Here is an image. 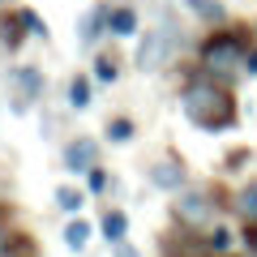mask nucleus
<instances>
[{
	"instance_id": "obj_1",
	"label": "nucleus",
	"mask_w": 257,
	"mask_h": 257,
	"mask_svg": "<svg viewBox=\"0 0 257 257\" xmlns=\"http://www.w3.org/2000/svg\"><path fill=\"white\" fill-rule=\"evenodd\" d=\"M180 111H184V120H189L193 128H202V133H227V128L240 124V107H236L231 86L206 77L202 69L180 86Z\"/></svg>"
},
{
	"instance_id": "obj_2",
	"label": "nucleus",
	"mask_w": 257,
	"mask_h": 257,
	"mask_svg": "<svg viewBox=\"0 0 257 257\" xmlns=\"http://www.w3.org/2000/svg\"><path fill=\"white\" fill-rule=\"evenodd\" d=\"M248 30L244 26H227L223 22L219 30L210 26V35L202 39V47H197V69H202L206 77H214V82L223 86H236L240 77H244V56H248Z\"/></svg>"
},
{
	"instance_id": "obj_3",
	"label": "nucleus",
	"mask_w": 257,
	"mask_h": 257,
	"mask_svg": "<svg viewBox=\"0 0 257 257\" xmlns=\"http://www.w3.org/2000/svg\"><path fill=\"white\" fill-rule=\"evenodd\" d=\"M172 219L184 231H206L210 223H219V197L210 189H180L172 202Z\"/></svg>"
},
{
	"instance_id": "obj_4",
	"label": "nucleus",
	"mask_w": 257,
	"mask_h": 257,
	"mask_svg": "<svg viewBox=\"0 0 257 257\" xmlns=\"http://www.w3.org/2000/svg\"><path fill=\"white\" fill-rule=\"evenodd\" d=\"M43 90H47V82H43V73H39L35 64L9 69V107L18 111V116H26V111L43 99Z\"/></svg>"
},
{
	"instance_id": "obj_5",
	"label": "nucleus",
	"mask_w": 257,
	"mask_h": 257,
	"mask_svg": "<svg viewBox=\"0 0 257 257\" xmlns=\"http://www.w3.org/2000/svg\"><path fill=\"white\" fill-rule=\"evenodd\" d=\"M172 56H176V35H172V26H159V30H146V39L138 43L133 64H138L142 73H159L163 64H172Z\"/></svg>"
},
{
	"instance_id": "obj_6",
	"label": "nucleus",
	"mask_w": 257,
	"mask_h": 257,
	"mask_svg": "<svg viewBox=\"0 0 257 257\" xmlns=\"http://www.w3.org/2000/svg\"><path fill=\"white\" fill-rule=\"evenodd\" d=\"M60 163H64V172H69V176H86L94 163H99V142L86 138V133H77L73 142H64Z\"/></svg>"
},
{
	"instance_id": "obj_7",
	"label": "nucleus",
	"mask_w": 257,
	"mask_h": 257,
	"mask_svg": "<svg viewBox=\"0 0 257 257\" xmlns=\"http://www.w3.org/2000/svg\"><path fill=\"white\" fill-rule=\"evenodd\" d=\"M146 180L155 184L159 193H180L184 184H189V172H184L180 159H155V163L146 167Z\"/></svg>"
},
{
	"instance_id": "obj_8",
	"label": "nucleus",
	"mask_w": 257,
	"mask_h": 257,
	"mask_svg": "<svg viewBox=\"0 0 257 257\" xmlns=\"http://www.w3.org/2000/svg\"><path fill=\"white\" fill-rule=\"evenodd\" d=\"M103 35H107V5H94V9H86V18L77 22V47H94Z\"/></svg>"
},
{
	"instance_id": "obj_9",
	"label": "nucleus",
	"mask_w": 257,
	"mask_h": 257,
	"mask_svg": "<svg viewBox=\"0 0 257 257\" xmlns=\"http://www.w3.org/2000/svg\"><path fill=\"white\" fill-rule=\"evenodd\" d=\"M142 30V18L133 5H107V35L116 39H133Z\"/></svg>"
},
{
	"instance_id": "obj_10",
	"label": "nucleus",
	"mask_w": 257,
	"mask_h": 257,
	"mask_svg": "<svg viewBox=\"0 0 257 257\" xmlns=\"http://www.w3.org/2000/svg\"><path fill=\"white\" fill-rule=\"evenodd\" d=\"M64 99H69V107H73V111H86L94 103V77L73 73V77H69V86H64Z\"/></svg>"
},
{
	"instance_id": "obj_11",
	"label": "nucleus",
	"mask_w": 257,
	"mask_h": 257,
	"mask_svg": "<svg viewBox=\"0 0 257 257\" xmlns=\"http://www.w3.org/2000/svg\"><path fill=\"white\" fill-rule=\"evenodd\" d=\"M90 236H94V227H90V219H82V214H73V219L64 223V248H69V253H86Z\"/></svg>"
},
{
	"instance_id": "obj_12",
	"label": "nucleus",
	"mask_w": 257,
	"mask_h": 257,
	"mask_svg": "<svg viewBox=\"0 0 257 257\" xmlns=\"http://www.w3.org/2000/svg\"><path fill=\"white\" fill-rule=\"evenodd\" d=\"M99 231H103V240L107 244H120V240H128V214L124 210H103V223H99Z\"/></svg>"
},
{
	"instance_id": "obj_13",
	"label": "nucleus",
	"mask_w": 257,
	"mask_h": 257,
	"mask_svg": "<svg viewBox=\"0 0 257 257\" xmlns=\"http://www.w3.org/2000/svg\"><path fill=\"white\" fill-rule=\"evenodd\" d=\"M184 5H189V13L202 18L206 26H223V22H227V5H223V0H184Z\"/></svg>"
},
{
	"instance_id": "obj_14",
	"label": "nucleus",
	"mask_w": 257,
	"mask_h": 257,
	"mask_svg": "<svg viewBox=\"0 0 257 257\" xmlns=\"http://www.w3.org/2000/svg\"><path fill=\"white\" fill-rule=\"evenodd\" d=\"M103 133H107V142H116V146H128V142L138 138V124H133L128 116H111Z\"/></svg>"
},
{
	"instance_id": "obj_15",
	"label": "nucleus",
	"mask_w": 257,
	"mask_h": 257,
	"mask_svg": "<svg viewBox=\"0 0 257 257\" xmlns=\"http://www.w3.org/2000/svg\"><path fill=\"white\" fill-rule=\"evenodd\" d=\"M22 39H26V26H22L18 13H9V18H0V43L9 47V52H18Z\"/></svg>"
},
{
	"instance_id": "obj_16",
	"label": "nucleus",
	"mask_w": 257,
	"mask_h": 257,
	"mask_svg": "<svg viewBox=\"0 0 257 257\" xmlns=\"http://www.w3.org/2000/svg\"><path fill=\"white\" fill-rule=\"evenodd\" d=\"M236 214L244 223H257V180H248L244 189L236 193Z\"/></svg>"
},
{
	"instance_id": "obj_17",
	"label": "nucleus",
	"mask_w": 257,
	"mask_h": 257,
	"mask_svg": "<svg viewBox=\"0 0 257 257\" xmlns=\"http://www.w3.org/2000/svg\"><path fill=\"white\" fill-rule=\"evenodd\" d=\"M56 206H60L64 214H82V206H86V189L60 184V189H56Z\"/></svg>"
},
{
	"instance_id": "obj_18",
	"label": "nucleus",
	"mask_w": 257,
	"mask_h": 257,
	"mask_svg": "<svg viewBox=\"0 0 257 257\" xmlns=\"http://www.w3.org/2000/svg\"><path fill=\"white\" fill-rule=\"evenodd\" d=\"M94 82H103V86H111V82H116V77H120V60H116V56H111V52H103V56H94Z\"/></svg>"
},
{
	"instance_id": "obj_19",
	"label": "nucleus",
	"mask_w": 257,
	"mask_h": 257,
	"mask_svg": "<svg viewBox=\"0 0 257 257\" xmlns=\"http://www.w3.org/2000/svg\"><path fill=\"white\" fill-rule=\"evenodd\" d=\"M30 253V240L22 231H0V257H22Z\"/></svg>"
},
{
	"instance_id": "obj_20",
	"label": "nucleus",
	"mask_w": 257,
	"mask_h": 257,
	"mask_svg": "<svg viewBox=\"0 0 257 257\" xmlns=\"http://www.w3.org/2000/svg\"><path fill=\"white\" fill-rule=\"evenodd\" d=\"M18 18H22V26H26V35H35V39H47V22L39 18L35 9H18Z\"/></svg>"
},
{
	"instance_id": "obj_21",
	"label": "nucleus",
	"mask_w": 257,
	"mask_h": 257,
	"mask_svg": "<svg viewBox=\"0 0 257 257\" xmlns=\"http://www.w3.org/2000/svg\"><path fill=\"white\" fill-rule=\"evenodd\" d=\"M86 189H90V193H107V189H111V180H107V167H103V163H94L90 172H86Z\"/></svg>"
},
{
	"instance_id": "obj_22",
	"label": "nucleus",
	"mask_w": 257,
	"mask_h": 257,
	"mask_svg": "<svg viewBox=\"0 0 257 257\" xmlns=\"http://www.w3.org/2000/svg\"><path fill=\"white\" fill-rule=\"evenodd\" d=\"M240 240H244V248H248V253H257V223H244Z\"/></svg>"
},
{
	"instance_id": "obj_23",
	"label": "nucleus",
	"mask_w": 257,
	"mask_h": 257,
	"mask_svg": "<svg viewBox=\"0 0 257 257\" xmlns=\"http://www.w3.org/2000/svg\"><path fill=\"white\" fill-rule=\"evenodd\" d=\"M111 257H138V248L128 244V240H120V244H111Z\"/></svg>"
},
{
	"instance_id": "obj_24",
	"label": "nucleus",
	"mask_w": 257,
	"mask_h": 257,
	"mask_svg": "<svg viewBox=\"0 0 257 257\" xmlns=\"http://www.w3.org/2000/svg\"><path fill=\"white\" fill-rule=\"evenodd\" d=\"M244 77H257V47H248L244 56Z\"/></svg>"
},
{
	"instance_id": "obj_25",
	"label": "nucleus",
	"mask_w": 257,
	"mask_h": 257,
	"mask_svg": "<svg viewBox=\"0 0 257 257\" xmlns=\"http://www.w3.org/2000/svg\"><path fill=\"white\" fill-rule=\"evenodd\" d=\"M22 257H30V253H22Z\"/></svg>"
},
{
	"instance_id": "obj_26",
	"label": "nucleus",
	"mask_w": 257,
	"mask_h": 257,
	"mask_svg": "<svg viewBox=\"0 0 257 257\" xmlns=\"http://www.w3.org/2000/svg\"><path fill=\"white\" fill-rule=\"evenodd\" d=\"M248 257H257V253H248Z\"/></svg>"
}]
</instances>
